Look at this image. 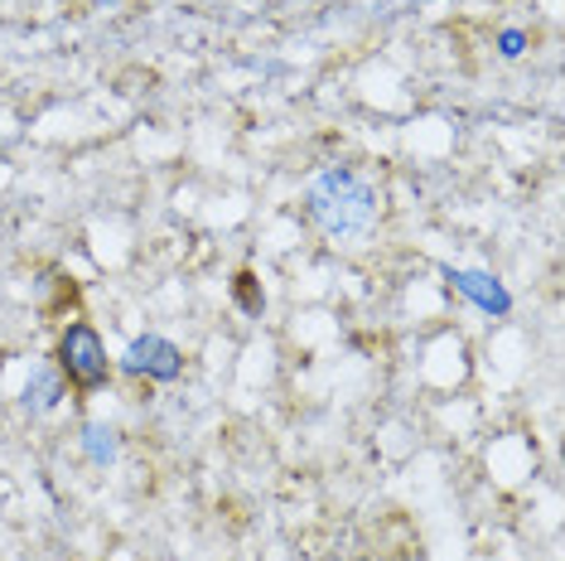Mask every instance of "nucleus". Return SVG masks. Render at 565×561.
Masks as SVG:
<instances>
[{"label": "nucleus", "instance_id": "obj_1", "mask_svg": "<svg viewBox=\"0 0 565 561\" xmlns=\"http://www.w3.org/2000/svg\"><path fill=\"white\" fill-rule=\"evenodd\" d=\"M310 213L324 233H358V227L377 213V194H372L363 180H353L349 170H339V174H324V180L315 184Z\"/></svg>", "mask_w": 565, "mask_h": 561}, {"label": "nucleus", "instance_id": "obj_2", "mask_svg": "<svg viewBox=\"0 0 565 561\" xmlns=\"http://www.w3.org/2000/svg\"><path fill=\"white\" fill-rule=\"evenodd\" d=\"M58 373L68 378V388L73 392H102L107 388V378H111V363H107V349H102V339H97V329L93 325H68L63 329V339H58Z\"/></svg>", "mask_w": 565, "mask_h": 561}, {"label": "nucleus", "instance_id": "obj_3", "mask_svg": "<svg viewBox=\"0 0 565 561\" xmlns=\"http://www.w3.org/2000/svg\"><path fill=\"white\" fill-rule=\"evenodd\" d=\"M126 368H131V373L174 378V373H179V353L170 349V343H160V339H140L136 349L126 353Z\"/></svg>", "mask_w": 565, "mask_h": 561}, {"label": "nucleus", "instance_id": "obj_4", "mask_svg": "<svg viewBox=\"0 0 565 561\" xmlns=\"http://www.w3.org/2000/svg\"><path fill=\"white\" fill-rule=\"evenodd\" d=\"M237 300H242V310H247V315H262V290H256V276L252 272L237 276Z\"/></svg>", "mask_w": 565, "mask_h": 561}]
</instances>
